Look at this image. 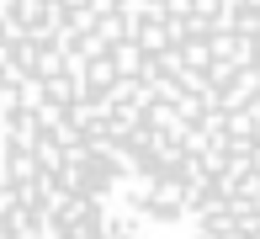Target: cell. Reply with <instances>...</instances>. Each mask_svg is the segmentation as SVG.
Here are the masks:
<instances>
[{"mask_svg":"<svg viewBox=\"0 0 260 239\" xmlns=\"http://www.w3.org/2000/svg\"><path fill=\"white\" fill-rule=\"evenodd\" d=\"M0 239H260V0H0Z\"/></svg>","mask_w":260,"mask_h":239,"instance_id":"cell-1","label":"cell"}]
</instances>
